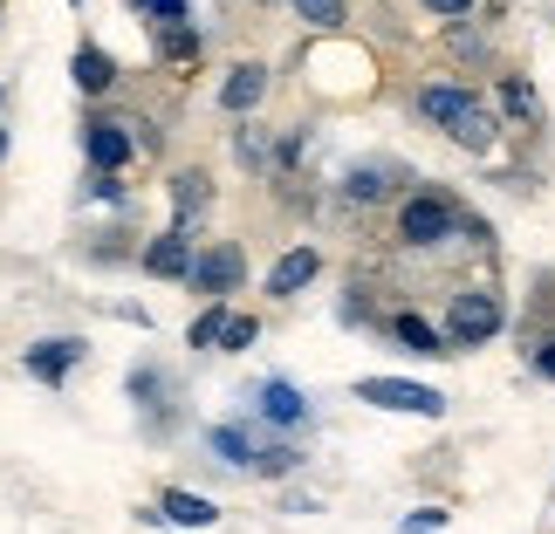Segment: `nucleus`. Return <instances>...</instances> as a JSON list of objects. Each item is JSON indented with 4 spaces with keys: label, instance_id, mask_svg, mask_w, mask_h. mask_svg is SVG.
<instances>
[{
    "label": "nucleus",
    "instance_id": "obj_1",
    "mask_svg": "<svg viewBox=\"0 0 555 534\" xmlns=\"http://www.w3.org/2000/svg\"><path fill=\"white\" fill-rule=\"evenodd\" d=\"M206 445H212L227 466H247V473H261V480H282V473H295V466H302V453H295L288 439H268L261 425H212Z\"/></svg>",
    "mask_w": 555,
    "mask_h": 534
},
{
    "label": "nucleus",
    "instance_id": "obj_2",
    "mask_svg": "<svg viewBox=\"0 0 555 534\" xmlns=\"http://www.w3.org/2000/svg\"><path fill=\"white\" fill-rule=\"evenodd\" d=\"M460 226H466V212H460V199H446V192H412V199L398 206V240L404 247H439V240H453Z\"/></svg>",
    "mask_w": 555,
    "mask_h": 534
},
{
    "label": "nucleus",
    "instance_id": "obj_3",
    "mask_svg": "<svg viewBox=\"0 0 555 534\" xmlns=\"http://www.w3.org/2000/svg\"><path fill=\"white\" fill-rule=\"evenodd\" d=\"M501 295L494 288H460L453 295V309H446V343L453 350H480V343H494L501 336Z\"/></svg>",
    "mask_w": 555,
    "mask_h": 534
},
{
    "label": "nucleus",
    "instance_id": "obj_4",
    "mask_svg": "<svg viewBox=\"0 0 555 534\" xmlns=\"http://www.w3.org/2000/svg\"><path fill=\"white\" fill-rule=\"evenodd\" d=\"M357 404H377V412H412V418H439L446 398L433 383H412V377H357Z\"/></svg>",
    "mask_w": 555,
    "mask_h": 534
},
{
    "label": "nucleus",
    "instance_id": "obj_5",
    "mask_svg": "<svg viewBox=\"0 0 555 534\" xmlns=\"http://www.w3.org/2000/svg\"><path fill=\"white\" fill-rule=\"evenodd\" d=\"M241 274H247V253L220 240V247H206L199 261H192V295H206V302H220V295L241 288Z\"/></svg>",
    "mask_w": 555,
    "mask_h": 534
},
{
    "label": "nucleus",
    "instance_id": "obj_6",
    "mask_svg": "<svg viewBox=\"0 0 555 534\" xmlns=\"http://www.w3.org/2000/svg\"><path fill=\"white\" fill-rule=\"evenodd\" d=\"M254 412H261V425H274V432H295V425H309V398L295 391L288 377H268V383H254Z\"/></svg>",
    "mask_w": 555,
    "mask_h": 534
},
{
    "label": "nucleus",
    "instance_id": "obj_7",
    "mask_svg": "<svg viewBox=\"0 0 555 534\" xmlns=\"http://www.w3.org/2000/svg\"><path fill=\"white\" fill-rule=\"evenodd\" d=\"M138 152V138L124 131V123H111V117H96V123H82V158L96 165V172H117L124 158Z\"/></svg>",
    "mask_w": 555,
    "mask_h": 534
},
{
    "label": "nucleus",
    "instance_id": "obj_8",
    "mask_svg": "<svg viewBox=\"0 0 555 534\" xmlns=\"http://www.w3.org/2000/svg\"><path fill=\"white\" fill-rule=\"evenodd\" d=\"M192 261H199V253H192V240H185V226H172V233H158V240L144 247V268H152L158 282H192Z\"/></svg>",
    "mask_w": 555,
    "mask_h": 534
},
{
    "label": "nucleus",
    "instance_id": "obj_9",
    "mask_svg": "<svg viewBox=\"0 0 555 534\" xmlns=\"http://www.w3.org/2000/svg\"><path fill=\"white\" fill-rule=\"evenodd\" d=\"M474 110H480V96H474V90H460V82H425V90H418V117L446 123V131H453L460 117H474Z\"/></svg>",
    "mask_w": 555,
    "mask_h": 534
},
{
    "label": "nucleus",
    "instance_id": "obj_10",
    "mask_svg": "<svg viewBox=\"0 0 555 534\" xmlns=\"http://www.w3.org/2000/svg\"><path fill=\"white\" fill-rule=\"evenodd\" d=\"M21 363H28V377H35V383H62V377H69L76 363H82V343H76V336H49V343H35Z\"/></svg>",
    "mask_w": 555,
    "mask_h": 534
},
{
    "label": "nucleus",
    "instance_id": "obj_11",
    "mask_svg": "<svg viewBox=\"0 0 555 534\" xmlns=\"http://www.w3.org/2000/svg\"><path fill=\"white\" fill-rule=\"evenodd\" d=\"M315 268H323V253H315V247H288L282 261H274V274H268V295H282V302H288V295H302L315 282Z\"/></svg>",
    "mask_w": 555,
    "mask_h": 534
},
{
    "label": "nucleus",
    "instance_id": "obj_12",
    "mask_svg": "<svg viewBox=\"0 0 555 534\" xmlns=\"http://www.w3.org/2000/svg\"><path fill=\"white\" fill-rule=\"evenodd\" d=\"M391 336H398V343L412 350V356H453V343H446V329H433V323H425L418 309L391 315Z\"/></svg>",
    "mask_w": 555,
    "mask_h": 534
},
{
    "label": "nucleus",
    "instance_id": "obj_13",
    "mask_svg": "<svg viewBox=\"0 0 555 534\" xmlns=\"http://www.w3.org/2000/svg\"><path fill=\"white\" fill-rule=\"evenodd\" d=\"M69 82H76L82 96H103V90L117 82V62L103 55V49H76V55H69Z\"/></svg>",
    "mask_w": 555,
    "mask_h": 534
},
{
    "label": "nucleus",
    "instance_id": "obj_14",
    "mask_svg": "<svg viewBox=\"0 0 555 534\" xmlns=\"http://www.w3.org/2000/svg\"><path fill=\"white\" fill-rule=\"evenodd\" d=\"M165 398H172V383H165V370H152V363H138V370H131V404H144V412H152V432H165Z\"/></svg>",
    "mask_w": 555,
    "mask_h": 534
},
{
    "label": "nucleus",
    "instance_id": "obj_15",
    "mask_svg": "<svg viewBox=\"0 0 555 534\" xmlns=\"http://www.w3.org/2000/svg\"><path fill=\"white\" fill-rule=\"evenodd\" d=\"M158 515L179 521V528H212V521H220V507H212L206 494H185V486H172V494L158 500Z\"/></svg>",
    "mask_w": 555,
    "mask_h": 534
},
{
    "label": "nucleus",
    "instance_id": "obj_16",
    "mask_svg": "<svg viewBox=\"0 0 555 534\" xmlns=\"http://www.w3.org/2000/svg\"><path fill=\"white\" fill-rule=\"evenodd\" d=\"M261 90H268V76L254 69V62H241V69L227 76V90H220V103H227L233 117H241V110H254V103H261Z\"/></svg>",
    "mask_w": 555,
    "mask_h": 534
},
{
    "label": "nucleus",
    "instance_id": "obj_17",
    "mask_svg": "<svg viewBox=\"0 0 555 534\" xmlns=\"http://www.w3.org/2000/svg\"><path fill=\"white\" fill-rule=\"evenodd\" d=\"M446 138H453V144H466V152H494L501 123H494V110H474V117H460V123H453Z\"/></svg>",
    "mask_w": 555,
    "mask_h": 534
},
{
    "label": "nucleus",
    "instance_id": "obj_18",
    "mask_svg": "<svg viewBox=\"0 0 555 534\" xmlns=\"http://www.w3.org/2000/svg\"><path fill=\"white\" fill-rule=\"evenodd\" d=\"M158 55H165V62H199V28H192V21L158 28Z\"/></svg>",
    "mask_w": 555,
    "mask_h": 534
},
{
    "label": "nucleus",
    "instance_id": "obj_19",
    "mask_svg": "<svg viewBox=\"0 0 555 534\" xmlns=\"http://www.w3.org/2000/svg\"><path fill=\"white\" fill-rule=\"evenodd\" d=\"M227 323H233V315H227V302H206V315H199V323L185 329V343H192V350H220Z\"/></svg>",
    "mask_w": 555,
    "mask_h": 534
},
{
    "label": "nucleus",
    "instance_id": "obj_20",
    "mask_svg": "<svg viewBox=\"0 0 555 534\" xmlns=\"http://www.w3.org/2000/svg\"><path fill=\"white\" fill-rule=\"evenodd\" d=\"M501 110L528 123V117H535V110H542V103H535V90H528V82H521V76H501Z\"/></svg>",
    "mask_w": 555,
    "mask_h": 534
},
{
    "label": "nucleus",
    "instance_id": "obj_21",
    "mask_svg": "<svg viewBox=\"0 0 555 534\" xmlns=\"http://www.w3.org/2000/svg\"><path fill=\"white\" fill-rule=\"evenodd\" d=\"M384 192H391V185H384L377 165H364V172H350V179H344V199H357V206H377Z\"/></svg>",
    "mask_w": 555,
    "mask_h": 534
},
{
    "label": "nucleus",
    "instance_id": "obj_22",
    "mask_svg": "<svg viewBox=\"0 0 555 534\" xmlns=\"http://www.w3.org/2000/svg\"><path fill=\"white\" fill-rule=\"evenodd\" d=\"M172 206H179V226H185V212L206 206V172H179L172 179Z\"/></svg>",
    "mask_w": 555,
    "mask_h": 534
},
{
    "label": "nucleus",
    "instance_id": "obj_23",
    "mask_svg": "<svg viewBox=\"0 0 555 534\" xmlns=\"http://www.w3.org/2000/svg\"><path fill=\"white\" fill-rule=\"evenodd\" d=\"M288 8L302 21H315V28H336V21H344V0H288Z\"/></svg>",
    "mask_w": 555,
    "mask_h": 534
},
{
    "label": "nucleus",
    "instance_id": "obj_24",
    "mask_svg": "<svg viewBox=\"0 0 555 534\" xmlns=\"http://www.w3.org/2000/svg\"><path fill=\"white\" fill-rule=\"evenodd\" d=\"M138 14H152V28H172V21H185V0H131Z\"/></svg>",
    "mask_w": 555,
    "mask_h": 534
},
{
    "label": "nucleus",
    "instance_id": "obj_25",
    "mask_svg": "<svg viewBox=\"0 0 555 534\" xmlns=\"http://www.w3.org/2000/svg\"><path fill=\"white\" fill-rule=\"evenodd\" d=\"M254 336H261V323H254V315H233V323H227V336H220V350H247Z\"/></svg>",
    "mask_w": 555,
    "mask_h": 534
},
{
    "label": "nucleus",
    "instance_id": "obj_26",
    "mask_svg": "<svg viewBox=\"0 0 555 534\" xmlns=\"http://www.w3.org/2000/svg\"><path fill=\"white\" fill-rule=\"evenodd\" d=\"M233 152H241V165H268V138H261V131L247 123V131L233 138Z\"/></svg>",
    "mask_w": 555,
    "mask_h": 534
},
{
    "label": "nucleus",
    "instance_id": "obj_27",
    "mask_svg": "<svg viewBox=\"0 0 555 534\" xmlns=\"http://www.w3.org/2000/svg\"><path fill=\"white\" fill-rule=\"evenodd\" d=\"M439 528H446L439 507H418V515H404V534H439Z\"/></svg>",
    "mask_w": 555,
    "mask_h": 534
},
{
    "label": "nucleus",
    "instance_id": "obj_28",
    "mask_svg": "<svg viewBox=\"0 0 555 534\" xmlns=\"http://www.w3.org/2000/svg\"><path fill=\"white\" fill-rule=\"evenodd\" d=\"M528 363H535V377H548V383H555V336H548V343H535V350H528Z\"/></svg>",
    "mask_w": 555,
    "mask_h": 534
},
{
    "label": "nucleus",
    "instance_id": "obj_29",
    "mask_svg": "<svg viewBox=\"0 0 555 534\" xmlns=\"http://www.w3.org/2000/svg\"><path fill=\"white\" fill-rule=\"evenodd\" d=\"M90 199H124V185H117V172H96V179H90Z\"/></svg>",
    "mask_w": 555,
    "mask_h": 534
},
{
    "label": "nucleus",
    "instance_id": "obj_30",
    "mask_svg": "<svg viewBox=\"0 0 555 534\" xmlns=\"http://www.w3.org/2000/svg\"><path fill=\"white\" fill-rule=\"evenodd\" d=\"M425 8L446 14V21H466V14H474V0H425Z\"/></svg>",
    "mask_w": 555,
    "mask_h": 534
},
{
    "label": "nucleus",
    "instance_id": "obj_31",
    "mask_svg": "<svg viewBox=\"0 0 555 534\" xmlns=\"http://www.w3.org/2000/svg\"><path fill=\"white\" fill-rule=\"evenodd\" d=\"M0 158H8V138H0Z\"/></svg>",
    "mask_w": 555,
    "mask_h": 534
}]
</instances>
